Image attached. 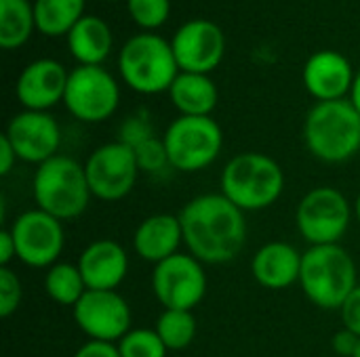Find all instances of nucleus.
<instances>
[{
	"label": "nucleus",
	"instance_id": "nucleus-1",
	"mask_svg": "<svg viewBox=\"0 0 360 357\" xmlns=\"http://www.w3.org/2000/svg\"><path fill=\"white\" fill-rule=\"evenodd\" d=\"M179 221L188 252L202 265L230 263L245 248V213L224 194H202L192 198L179 210Z\"/></svg>",
	"mask_w": 360,
	"mask_h": 357
},
{
	"label": "nucleus",
	"instance_id": "nucleus-8",
	"mask_svg": "<svg viewBox=\"0 0 360 357\" xmlns=\"http://www.w3.org/2000/svg\"><path fill=\"white\" fill-rule=\"evenodd\" d=\"M352 221L348 198L329 185L310 189L297 204L295 225L310 246L340 244Z\"/></svg>",
	"mask_w": 360,
	"mask_h": 357
},
{
	"label": "nucleus",
	"instance_id": "nucleus-7",
	"mask_svg": "<svg viewBox=\"0 0 360 357\" xmlns=\"http://www.w3.org/2000/svg\"><path fill=\"white\" fill-rule=\"evenodd\" d=\"M162 141L173 170L198 173L219 158L224 133L211 116H179L169 124Z\"/></svg>",
	"mask_w": 360,
	"mask_h": 357
},
{
	"label": "nucleus",
	"instance_id": "nucleus-14",
	"mask_svg": "<svg viewBox=\"0 0 360 357\" xmlns=\"http://www.w3.org/2000/svg\"><path fill=\"white\" fill-rule=\"evenodd\" d=\"M171 46L179 72L209 76V72H213L224 59L226 36L217 23L209 19H192L175 32Z\"/></svg>",
	"mask_w": 360,
	"mask_h": 357
},
{
	"label": "nucleus",
	"instance_id": "nucleus-32",
	"mask_svg": "<svg viewBox=\"0 0 360 357\" xmlns=\"http://www.w3.org/2000/svg\"><path fill=\"white\" fill-rule=\"evenodd\" d=\"M340 316H342L344 328H348L350 332L360 337V284L350 292V297L342 305Z\"/></svg>",
	"mask_w": 360,
	"mask_h": 357
},
{
	"label": "nucleus",
	"instance_id": "nucleus-18",
	"mask_svg": "<svg viewBox=\"0 0 360 357\" xmlns=\"http://www.w3.org/2000/svg\"><path fill=\"white\" fill-rule=\"evenodd\" d=\"M76 265L89 290H116L129 274V255L118 242L101 238L80 252Z\"/></svg>",
	"mask_w": 360,
	"mask_h": 357
},
{
	"label": "nucleus",
	"instance_id": "nucleus-40",
	"mask_svg": "<svg viewBox=\"0 0 360 357\" xmlns=\"http://www.w3.org/2000/svg\"><path fill=\"white\" fill-rule=\"evenodd\" d=\"M103 2H112V0H103Z\"/></svg>",
	"mask_w": 360,
	"mask_h": 357
},
{
	"label": "nucleus",
	"instance_id": "nucleus-10",
	"mask_svg": "<svg viewBox=\"0 0 360 357\" xmlns=\"http://www.w3.org/2000/svg\"><path fill=\"white\" fill-rule=\"evenodd\" d=\"M152 290L162 309L192 311L207 295V274L202 263L190 252H177L154 265Z\"/></svg>",
	"mask_w": 360,
	"mask_h": 357
},
{
	"label": "nucleus",
	"instance_id": "nucleus-25",
	"mask_svg": "<svg viewBox=\"0 0 360 357\" xmlns=\"http://www.w3.org/2000/svg\"><path fill=\"white\" fill-rule=\"evenodd\" d=\"M86 290L89 288L76 263H55L44 274V292L57 305L74 307Z\"/></svg>",
	"mask_w": 360,
	"mask_h": 357
},
{
	"label": "nucleus",
	"instance_id": "nucleus-3",
	"mask_svg": "<svg viewBox=\"0 0 360 357\" xmlns=\"http://www.w3.org/2000/svg\"><path fill=\"white\" fill-rule=\"evenodd\" d=\"M308 151L327 164H342L360 151V114L350 99L316 103L304 122Z\"/></svg>",
	"mask_w": 360,
	"mask_h": 357
},
{
	"label": "nucleus",
	"instance_id": "nucleus-31",
	"mask_svg": "<svg viewBox=\"0 0 360 357\" xmlns=\"http://www.w3.org/2000/svg\"><path fill=\"white\" fill-rule=\"evenodd\" d=\"M154 137V128L150 124V118L146 114H135V116H129L122 126H120V135L116 141L129 145V147H137L139 143L148 141Z\"/></svg>",
	"mask_w": 360,
	"mask_h": 357
},
{
	"label": "nucleus",
	"instance_id": "nucleus-13",
	"mask_svg": "<svg viewBox=\"0 0 360 357\" xmlns=\"http://www.w3.org/2000/svg\"><path fill=\"white\" fill-rule=\"evenodd\" d=\"M72 314L89 341L118 343L131 330V307L118 290H86Z\"/></svg>",
	"mask_w": 360,
	"mask_h": 357
},
{
	"label": "nucleus",
	"instance_id": "nucleus-33",
	"mask_svg": "<svg viewBox=\"0 0 360 357\" xmlns=\"http://www.w3.org/2000/svg\"><path fill=\"white\" fill-rule=\"evenodd\" d=\"M360 345V337H356L354 332H350L348 328H342L340 332L333 335L331 339V347L338 356L342 357H354L356 349Z\"/></svg>",
	"mask_w": 360,
	"mask_h": 357
},
{
	"label": "nucleus",
	"instance_id": "nucleus-27",
	"mask_svg": "<svg viewBox=\"0 0 360 357\" xmlns=\"http://www.w3.org/2000/svg\"><path fill=\"white\" fill-rule=\"evenodd\" d=\"M120 357H167L169 349L152 328H131L118 343Z\"/></svg>",
	"mask_w": 360,
	"mask_h": 357
},
{
	"label": "nucleus",
	"instance_id": "nucleus-28",
	"mask_svg": "<svg viewBox=\"0 0 360 357\" xmlns=\"http://www.w3.org/2000/svg\"><path fill=\"white\" fill-rule=\"evenodd\" d=\"M127 8L139 27L154 29L169 19L171 0H127Z\"/></svg>",
	"mask_w": 360,
	"mask_h": 357
},
{
	"label": "nucleus",
	"instance_id": "nucleus-23",
	"mask_svg": "<svg viewBox=\"0 0 360 357\" xmlns=\"http://www.w3.org/2000/svg\"><path fill=\"white\" fill-rule=\"evenodd\" d=\"M36 29L44 36H68L84 17V0H36Z\"/></svg>",
	"mask_w": 360,
	"mask_h": 357
},
{
	"label": "nucleus",
	"instance_id": "nucleus-37",
	"mask_svg": "<svg viewBox=\"0 0 360 357\" xmlns=\"http://www.w3.org/2000/svg\"><path fill=\"white\" fill-rule=\"evenodd\" d=\"M350 101L360 114V69L359 74L354 76V84H352V90H350Z\"/></svg>",
	"mask_w": 360,
	"mask_h": 357
},
{
	"label": "nucleus",
	"instance_id": "nucleus-35",
	"mask_svg": "<svg viewBox=\"0 0 360 357\" xmlns=\"http://www.w3.org/2000/svg\"><path fill=\"white\" fill-rule=\"evenodd\" d=\"M13 259H17V246H15L13 234L11 229H2L0 231V267H8Z\"/></svg>",
	"mask_w": 360,
	"mask_h": 357
},
{
	"label": "nucleus",
	"instance_id": "nucleus-21",
	"mask_svg": "<svg viewBox=\"0 0 360 357\" xmlns=\"http://www.w3.org/2000/svg\"><path fill=\"white\" fill-rule=\"evenodd\" d=\"M169 97L181 116H211L219 101V90L207 74L179 72Z\"/></svg>",
	"mask_w": 360,
	"mask_h": 357
},
{
	"label": "nucleus",
	"instance_id": "nucleus-6",
	"mask_svg": "<svg viewBox=\"0 0 360 357\" xmlns=\"http://www.w3.org/2000/svg\"><path fill=\"white\" fill-rule=\"evenodd\" d=\"M118 72L129 88L141 95H158L173 86L179 65L171 42L162 36L143 32L129 38L118 55Z\"/></svg>",
	"mask_w": 360,
	"mask_h": 357
},
{
	"label": "nucleus",
	"instance_id": "nucleus-22",
	"mask_svg": "<svg viewBox=\"0 0 360 357\" xmlns=\"http://www.w3.org/2000/svg\"><path fill=\"white\" fill-rule=\"evenodd\" d=\"M68 48L80 65H101L112 50V32L95 15H84L68 34Z\"/></svg>",
	"mask_w": 360,
	"mask_h": 357
},
{
	"label": "nucleus",
	"instance_id": "nucleus-17",
	"mask_svg": "<svg viewBox=\"0 0 360 357\" xmlns=\"http://www.w3.org/2000/svg\"><path fill=\"white\" fill-rule=\"evenodd\" d=\"M354 69L350 61L338 50H319L304 65V86L319 101H340L354 84Z\"/></svg>",
	"mask_w": 360,
	"mask_h": 357
},
{
	"label": "nucleus",
	"instance_id": "nucleus-19",
	"mask_svg": "<svg viewBox=\"0 0 360 357\" xmlns=\"http://www.w3.org/2000/svg\"><path fill=\"white\" fill-rule=\"evenodd\" d=\"M181 244H184V229H181L179 215L158 213L146 217L133 234L135 255L152 265H158L171 259L173 255H177Z\"/></svg>",
	"mask_w": 360,
	"mask_h": 357
},
{
	"label": "nucleus",
	"instance_id": "nucleus-16",
	"mask_svg": "<svg viewBox=\"0 0 360 357\" xmlns=\"http://www.w3.org/2000/svg\"><path fill=\"white\" fill-rule=\"evenodd\" d=\"M70 74L55 59H36L17 78V99L30 112H46L65 97Z\"/></svg>",
	"mask_w": 360,
	"mask_h": 357
},
{
	"label": "nucleus",
	"instance_id": "nucleus-36",
	"mask_svg": "<svg viewBox=\"0 0 360 357\" xmlns=\"http://www.w3.org/2000/svg\"><path fill=\"white\" fill-rule=\"evenodd\" d=\"M17 160H19V158H17L13 145H11L8 139L2 135V137H0V175L6 177V175L13 170V166H15Z\"/></svg>",
	"mask_w": 360,
	"mask_h": 357
},
{
	"label": "nucleus",
	"instance_id": "nucleus-39",
	"mask_svg": "<svg viewBox=\"0 0 360 357\" xmlns=\"http://www.w3.org/2000/svg\"><path fill=\"white\" fill-rule=\"evenodd\" d=\"M354 357H360V345H359V349H356V353H354Z\"/></svg>",
	"mask_w": 360,
	"mask_h": 357
},
{
	"label": "nucleus",
	"instance_id": "nucleus-9",
	"mask_svg": "<svg viewBox=\"0 0 360 357\" xmlns=\"http://www.w3.org/2000/svg\"><path fill=\"white\" fill-rule=\"evenodd\" d=\"M63 103L76 120L97 124L118 109L120 88L116 78L101 65H78L70 72Z\"/></svg>",
	"mask_w": 360,
	"mask_h": 357
},
{
	"label": "nucleus",
	"instance_id": "nucleus-24",
	"mask_svg": "<svg viewBox=\"0 0 360 357\" xmlns=\"http://www.w3.org/2000/svg\"><path fill=\"white\" fill-rule=\"evenodd\" d=\"M34 27V6L27 0H0V46L4 50L23 46Z\"/></svg>",
	"mask_w": 360,
	"mask_h": 357
},
{
	"label": "nucleus",
	"instance_id": "nucleus-4",
	"mask_svg": "<svg viewBox=\"0 0 360 357\" xmlns=\"http://www.w3.org/2000/svg\"><path fill=\"white\" fill-rule=\"evenodd\" d=\"M285 173L276 160L259 151H243L221 170V194L243 213L266 210L283 196Z\"/></svg>",
	"mask_w": 360,
	"mask_h": 357
},
{
	"label": "nucleus",
	"instance_id": "nucleus-2",
	"mask_svg": "<svg viewBox=\"0 0 360 357\" xmlns=\"http://www.w3.org/2000/svg\"><path fill=\"white\" fill-rule=\"evenodd\" d=\"M300 286L316 307L340 311L359 286L356 263L342 244L310 246L302 259Z\"/></svg>",
	"mask_w": 360,
	"mask_h": 357
},
{
	"label": "nucleus",
	"instance_id": "nucleus-5",
	"mask_svg": "<svg viewBox=\"0 0 360 357\" xmlns=\"http://www.w3.org/2000/svg\"><path fill=\"white\" fill-rule=\"evenodd\" d=\"M32 191L36 208L49 213L61 223L78 219L93 198L84 166L61 154L36 168Z\"/></svg>",
	"mask_w": 360,
	"mask_h": 357
},
{
	"label": "nucleus",
	"instance_id": "nucleus-11",
	"mask_svg": "<svg viewBox=\"0 0 360 357\" xmlns=\"http://www.w3.org/2000/svg\"><path fill=\"white\" fill-rule=\"evenodd\" d=\"M86 181L93 198L103 202H118L127 198L139 177V166L133 147L112 141L97 147L84 164Z\"/></svg>",
	"mask_w": 360,
	"mask_h": 357
},
{
	"label": "nucleus",
	"instance_id": "nucleus-20",
	"mask_svg": "<svg viewBox=\"0 0 360 357\" xmlns=\"http://www.w3.org/2000/svg\"><path fill=\"white\" fill-rule=\"evenodd\" d=\"M302 259L304 252H300L293 244L268 242L253 255L251 274L259 286L268 290H285L300 282Z\"/></svg>",
	"mask_w": 360,
	"mask_h": 357
},
{
	"label": "nucleus",
	"instance_id": "nucleus-26",
	"mask_svg": "<svg viewBox=\"0 0 360 357\" xmlns=\"http://www.w3.org/2000/svg\"><path fill=\"white\" fill-rule=\"evenodd\" d=\"M169 351H181L196 339V318L188 309H165L154 328Z\"/></svg>",
	"mask_w": 360,
	"mask_h": 357
},
{
	"label": "nucleus",
	"instance_id": "nucleus-29",
	"mask_svg": "<svg viewBox=\"0 0 360 357\" xmlns=\"http://www.w3.org/2000/svg\"><path fill=\"white\" fill-rule=\"evenodd\" d=\"M133 151H135V160H137L139 173L160 175V173L171 168L169 154H167V147H165L162 139L152 137V139L139 143L137 147H133Z\"/></svg>",
	"mask_w": 360,
	"mask_h": 357
},
{
	"label": "nucleus",
	"instance_id": "nucleus-12",
	"mask_svg": "<svg viewBox=\"0 0 360 357\" xmlns=\"http://www.w3.org/2000/svg\"><path fill=\"white\" fill-rule=\"evenodd\" d=\"M17 246V259L36 269H49L59 263L65 244L63 223L40 208L21 213L8 227Z\"/></svg>",
	"mask_w": 360,
	"mask_h": 357
},
{
	"label": "nucleus",
	"instance_id": "nucleus-34",
	"mask_svg": "<svg viewBox=\"0 0 360 357\" xmlns=\"http://www.w3.org/2000/svg\"><path fill=\"white\" fill-rule=\"evenodd\" d=\"M72 357H120L116 343H101V341H86L76 349Z\"/></svg>",
	"mask_w": 360,
	"mask_h": 357
},
{
	"label": "nucleus",
	"instance_id": "nucleus-15",
	"mask_svg": "<svg viewBox=\"0 0 360 357\" xmlns=\"http://www.w3.org/2000/svg\"><path fill=\"white\" fill-rule=\"evenodd\" d=\"M4 137L13 145L17 158L27 164H44L57 156L61 145V128L49 112H21L11 118Z\"/></svg>",
	"mask_w": 360,
	"mask_h": 357
},
{
	"label": "nucleus",
	"instance_id": "nucleus-38",
	"mask_svg": "<svg viewBox=\"0 0 360 357\" xmlns=\"http://www.w3.org/2000/svg\"><path fill=\"white\" fill-rule=\"evenodd\" d=\"M354 213H356V221L360 223V194L359 198H356V204H354Z\"/></svg>",
	"mask_w": 360,
	"mask_h": 357
},
{
	"label": "nucleus",
	"instance_id": "nucleus-30",
	"mask_svg": "<svg viewBox=\"0 0 360 357\" xmlns=\"http://www.w3.org/2000/svg\"><path fill=\"white\" fill-rule=\"evenodd\" d=\"M23 288L19 276L11 267H0V318L8 320L21 305Z\"/></svg>",
	"mask_w": 360,
	"mask_h": 357
}]
</instances>
